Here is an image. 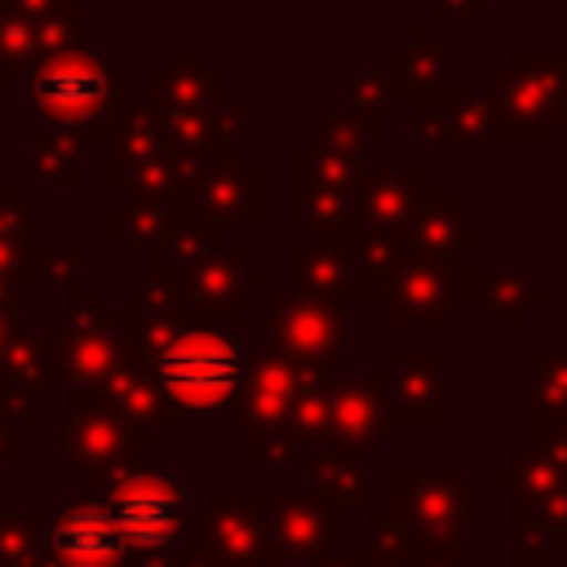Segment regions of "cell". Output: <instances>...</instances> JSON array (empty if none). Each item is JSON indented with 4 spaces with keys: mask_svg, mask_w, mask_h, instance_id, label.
Listing matches in <instances>:
<instances>
[{
    "mask_svg": "<svg viewBox=\"0 0 567 567\" xmlns=\"http://www.w3.org/2000/svg\"><path fill=\"white\" fill-rule=\"evenodd\" d=\"M0 239L22 248V252H35L44 244V217L40 208H27L22 195H0Z\"/></svg>",
    "mask_w": 567,
    "mask_h": 567,
    "instance_id": "7bdbcfd3",
    "label": "cell"
},
{
    "mask_svg": "<svg viewBox=\"0 0 567 567\" xmlns=\"http://www.w3.org/2000/svg\"><path fill=\"white\" fill-rule=\"evenodd\" d=\"M31 106H35V120L44 124L106 142L111 124L124 111V75L97 53H62L40 66Z\"/></svg>",
    "mask_w": 567,
    "mask_h": 567,
    "instance_id": "8992f818",
    "label": "cell"
},
{
    "mask_svg": "<svg viewBox=\"0 0 567 567\" xmlns=\"http://www.w3.org/2000/svg\"><path fill=\"white\" fill-rule=\"evenodd\" d=\"M0 425L9 430H44L49 425V394L22 381L0 377Z\"/></svg>",
    "mask_w": 567,
    "mask_h": 567,
    "instance_id": "ab89813d",
    "label": "cell"
},
{
    "mask_svg": "<svg viewBox=\"0 0 567 567\" xmlns=\"http://www.w3.org/2000/svg\"><path fill=\"white\" fill-rule=\"evenodd\" d=\"M195 168L199 159L173 151L151 111H120L106 133V182L128 195H182Z\"/></svg>",
    "mask_w": 567,
    "mask_h": 567,
    "instance_id": "7c38bea8",
    "label": "cell"
},
{
    "mask_svg": "<svg viewBox=\"0 0 567 567\" xmlns=\"http://www.w3.org/2000/svg\"><path fill=\"white\" fill-rule=\"evenodd\" d=\"M306 456H310V447L288 425L244 430V465H252V470H297Z\"/></svg>",
    "mask_w": 567,
    "mask_h": 567,
    "instance_id": "74e56055",
    "label": "cell"
},
{
    "mask_svg": "<svg viewBox=\"0 0 567 567\" xmlns=\"http://www.w3.org/2000/svg\"><path fill=\"white\" fill-rule=\"evenodd\" d=\"M124 536L102 492H75L44 518L49 567H124Z\"/></svg>",
    "mask_w": 567,
    "mask_h": 567,
    "instance_id": "9a60e30c",
    "label": "cell"
},
{
    "mask_svg": "<svg viewBox=\"0 0 567 567\" xmlns=\"http://www.w3.org/2000/svg\"><path fill=\"white\" fill-rule=\"evenodd\" d=\"M288 288L301 292V297L332 301L341 310L377 306V288L363 279V270L350 257L346 226L306 230V239L288 248Z\"/></svg>",
    "mask_w": 567,
    "mask_h": 567,
    "instance_id": "e0dca14e",
    "label": "cell"
},
{
    "mask_svg": "<svg viewBox=\"0 0 567 567\" xmlns=\"http://www.w3.org/2000/svg\"><path fill=\"white\" fill-rule=\"evenodd\" d=\"M430 186L425 164H368L350 186V221L359 230H403Z\"/></svg>",
    "mask_w": 567,
    "mask_h": 567,
    "instance_id": "603a6c76",
    "label": "cell"
},
{
    "mask_svg": "<svg viewBox=\"0 0 567 567\" xmlns=\"http://www.w3.org/2000/svg\"><path fill=\"white\" fill-rule=\"evenodd\" d=\"M80 266H84L80 248H49V244H40L27 257V284H35V288H71V284H80Z\"/></svg>",
    "mask_w": 567,
    "mask_h": 567,
    "instance_id": "b9f144b4",
    "label": "cell"
},
{
    "mask_svg": "<svg viewBox=\"0 0 567 567\" xmlns=\"http://www.w3.org/2000/svg\"><path fill=\"white\" fill-rule=\"evenodd\" d=\"M44 443L53 452H62L84 474L89 492H102L111 478H120V474H128L146 461L142 434L115 408H106L97 399L66 403V421L44 425Z\"/></svg>",
    "mask_w": 567,
    "mask_h": 567,
    "instance_id": "9c48e42d",
    "label": "cell"
},
{
    "mask_svg": "<svg viewBox=\"0 0 567 567\" xmlns=\"http://www.w3.org/2000/svg\"><path fill=\"white\" fill-rule=\"evenodd\" d=\"M89 399H97V403H106V408H115L137 434H142V443H146V452H159L164 443H168V434L173 430H182L186 425V408H177L164 390H159V381L137 363V359H124ZM80 403V399H75Z\"/></svg>",
    "mask_w": 567,
    "mask_h": 567,
    "instance_id": "44dd1931",
    "label": "cell"
},
{
    "mask_svg": "<svg viewBox=\"0 0 567 567\" xmlns=\"http://www.w3.org/2000/svg\"><path fill=\"white\" fill-rule=\"evenodd\" d=\"M306 567H368V563H363V549H350V545H341V549H328V554L310 558Z\"/></svg>",
    "mask_w": 567,
    "mask_h": 567,
    "instance_id": "681fc988",
    "label": "cell"
},
{
    "mask_svg": "<svg viewBox=\"0 0 567 567\" xmlns=\"http://www.w3.org/2000/svg\"><path fill=\"white\" fill-rule=\"evenodd\" d=\"M394 430L390 421V399H385V372L381 368H337L332 372V403H328V443L350 447V452H372L385 434Z\"/></svg>",
    "mask_w": 567,
    "mask_h": 567,
    "instance_id": "ffe728a7",
    "label": "cell"
},
{
    "mask_svg": "<svg viewBox=\"0 0 567 567\" xmlns=\"http://www.w3.org/2000/svg\"><path fill=\"white\" fill-rule=\"evenodd\" d=\"M177 217H186L177 195H168V199L128 195V204H115L106 213V244H115V248H151L173 230Z\"/></svg>",
    "mask_w": 567,
    "mask_h": 567,
    "instance_id": "f546056e",
    "label": "cell"
},
{
    "mask_svg": "<svg viewBox=\"0 0 567 567\" xmlns=\"http://www.w3.org/2000/svg\"><path fill=\"white\" fill-rule=\"evenodd\" d=\"M403 239L416 257L443 261V266H470V252L483 248L492 235L487 226H470V190L465 186H425L416 199Z\"/></svg>",
    "mask_w": 567,
    "mask_h": 567,
    "instance_id": "ac0fdd59",
    "label": "cell"
},
{
    "mask_svg": "<svg viewBox=\"0 0 567 567\" xmlns=\"http://www.w3.org/2000/svg\"><path fill=\"white\" fill-rule=\"evenodd\" d=\"M350 310L301 297L288 284H266V350L306 363V368H346L350 354Z\"/></svg>",
    "mask_w": 567,
    "mask_h": 567,
    "instance_id": "8fae6325",
    "label": "cell"
},
{
    "mask_svg": "<svg viewBox=\"0 0 567 567\" xmlns=\"http://www.w3.org/2000/svg\"><path fill=\"white\" fill-rule=\"evenodd\" d=\"M27 173L44 186H80L84 182V137L35 120L31 142H27Z\"/></svg>",
    "mask_w": 567,
    "mask_h": 567,
    "instance_id": "f1b7e54d",
    "label": "cell"
},
{
    "mask_svg": "<svg viewBox=\"0 0 567 567\" xmlns=\"http://www.w3.org/2000/svg\"><path fill=\"white\" fill-rule=\"evenodd\" d=\"M430 27L416 22L408 27V35L385 53V75H390V93L399 106H412V102H425V97H439L447 84H452V58L443 44H434L425 35Z\"/></svg>",
    "mask_w": 567,
    "mask_h": 567,
    "instance_id": "cb8c5ba5",
    "label": "cell"
},
{
    "mask_svg": "<svg viewBox=\"0 0 567 567\" xmlns=\"http://www.w3.org/2000/svg\"><path fill=\"white\" fill-rule=\"evenodd\" d=\"M288 173L306 177V182H323V186H341L350 190L359 182V173L368 168L363 155H346V151H332V146H319V142H297L288 146Z\"/></svg>",
    "mask_w": 567,
    "mask_h": 567,
    "instance_id": "d590c367",
    "label": "cell"
},
{
    "mask_svg": "<svg viewBox=\"0 0 567 567\" xmlns=\"http://www.w3.org/2000/svg\"><path fill=\"white\" fill-rule=\"evenodd\" d=\"M496 146H545L567 124V44H509L487 71Z\"/></svg>",
    "mask_w": 567,
    "mask_h": 567,
    "instance_id": "7a4b0ae2",
    "label": "cell"
},
{
    "mask_svg": "<svg viewBox=\"0 0 567 567\" xmlns=\"http://www.w3.org/2000/svg\"><path fill=\"white\" fill-rule=\"evenodd\" d=\"M416 567H470V558H465V545H443V549L416 545Z\"/></svg>",
    "mask_w": 567,
    "mask_h": 567,
    "instance_id": "c3c4849f",
    "label": "cell"
},
{
    "mask_svg": "<svg viewBox=\"0 0 567 567\" xmlns=\"http://www.w3.org/2000/svg\"><path fill=\"white\" fill-rule=\"evenodd\" d=\"M58 359V390L66 403L89 399L124 359H128V323L124 310L106 301L102 288L71 284L62 323L44 332Z\"/></svg>",
    "mask_w": 567,
    "mask_h": 567,
    "instance_id": "5b68a950",
    "label": "cell"
},
{
    "mask_svg": "<svg viewBox=\"0 0 567 567\" xmlns=\"http://www.w3.org/2000/svg\"><path fill=\"white\" fill-rule=\"evenodd\" d=\"M328 403H332V372L328 368H310L301 390H297V403L288 412V430L306 447L328 443Z\"/></svg>",
    "mask_w": 567,
    "mask_h": 567,
    "instance_id": "8d00e7d4",
    "label": "cell"
},
{
    "mask_svg": "<svg viewBox=\"0 0 567 567\" xmlns=\"http://www.w3.org/2000/svg\"><path fill=\"white\" fill-rule=\"evenodd\" d=\"M346 221H350V190L288 173V226L292 230H332Z\"/></svg>",
    "mask_w": 567,
    "mask_h": 567,
    "instance_id": "4dcf8cb0",
    "label": "cell"
},
{
    "mask_svg": "<svg viewBox=\"0 0 567 567\" xmlns=\"http://www.w3.org/2000/svg\"><path fill=\"white\" fill-rule=\"evenodd\" d=\"M527 377H532L527 390L532 408L567 412V350H549V346L527 350Z\"/></svg>",
    "mask_w": 567,
    "mask_h": 567,
    "instance_id": "f35d334b",
    "label": "cell"
},
{
    "mask_svg": "<svg viewBox=\"0 0 567 567\" xmlns=\"http://www.w3.org/2000/svg\"><path fill=\"white\" fill-rule=\"evenodd\" d=\"M248 505L261 523L266 567H306L310 558L350 545V514L323 505L310 492L248 487Z\"/></svg>",
    "mask_w": 567,
    "mask_h": 567,
    "instance_id": "ba28073f",
    "label": "cell"
},
{
    "mask_svg": "<svg viewBox=\"0 0 567 567\" xmlns=\"http://www.w3.org/2000/svg\"><path fill=\"white\" fill-rule=\"evenodd\" d=\"M0 377L9 381H22V385H35V390H58V359H53V346L44 332H22L13 328L4 350H0Z\"/></svg>",
    "mask_w": 567,
    "mask_h": 567,
    "instance_id": "1f68e13d",
    "label": "cell"
},
{
    "mask_svg": "<svg viewBox=\"0 0 567 567\" xmlns=\"http://www.w3.org/2000/svg\"><path fill=\"white\" fill-rule=\"evenodd\" d=\"M492 328H523L532 310L549 306V288L536 284L523 266H478V301Z\"/></svg>",
    "mask_w": 567,
    "mask_h": 567,
    "instance_id": "4316f807",
    "label": "cell"
},
{
    "mask_svg": "<svg viewBox=\"0 0 567 567\" xmlns=\"http://www.w3.org/2000/svg\"><path fill=\"white\" fill-rule=\"evenodd\" d=\"M306 142H319V146H332V151H346V155H372L377 146L390 142V120H368L359 111H337V106H323V102H310L306 106Z\"/></svg>",
    "mask_w": 567,
    "mask_h": 567,
    "instance_id": "83f0119b",
    "label": "cell"
},
{
    "mask_svg": "<svg viewBox=\"0 0 567 567\" xmlns=\"http://www.w3.org/2000/svg\"><path fill=\"white\" fill-rule=\"evenodd\" d=\"M408 128H412V142H416L421 151H447V146H456L452 120H447V111H443V97L412 102V106H408Z\"/></svg>",
    "mask_w": 567,
    "mask_h": 567,
    "instance_id": "ee69618b",
    "label": "cell"
},
{
    "mask_svg": "<svg viewBox=\"0 0 567 567\" xmlns=\"http://www.w3.org/2000/svg\"><path fill=\"white\" fill-rule=\"evenodd\" d=\"M478 301V266H443L430 257H408L385 284H381V315L390 328H408V323H430L443 328L447 315L456 306H474Z\"/></svg>",
    "mask_w": 567,
    "mask_h": 567,
    "instance_id": "4fadbf2b",
    "label": "cell"
},
{
    "mask_svg": "<svg viewBox=\"0 0 567 567\" xmlns=\"http://www.w3.org/2000/svg\"><path fill=\"white\" fill-rule=\"evenodd\" d=\"M306 363H292L275 350H252V363H248V377L244 385L235 390V399L221 408L226 412V425L230 430H261V425H288V412L297 403V390L306 381Z\"/></svg>",
    "mask_w": 567,
    "mask_h": 567,
    "instance_id": "7402d4cb",
    "label": "cell"
},
{
    "mask_svg": "<svg viewBox=\"0 0 567 567\" xmlns=\"http://www.w3.org/2000/svg\"><path fill=\"white\" fill-rule=\"evenodd\" d=\"M306 470V483H310V496H319L323 505L332 509H363L368 496H372V474H368V452H350V447H332V443H319L310 447V456L301 461Z\"/></svg>",
    "mask_w": 567,
    "mask_h": 567,
    "instance_id": "484cf974",
    "label": "cell"
},
{
    "mask_svg": "<svg viewBox=\"0 0 567 567\" xmlns=\"http://www.w3.org/2000/svg\"><path fill=\"white\" fill-rule=\"evenodd\" d=\"M501 0H430L425 4V27H447V22H470L487 27Z\"/></svg>",
    "mask_w": 567,
    "mask_h": 567,
    "instance_id": "bcb514c9",
    "label": "cell"
},
{
    "mask_svg": "<svg viewBox=\"0 0 567 567\" xmlns=\"http://www.w3.org/2000/svg\"><path fill=\"white\" fill-rule=\"evenodd\" d=\"M346 102H350V111H359L368 120H390L394 93H390L385 66H359V71H350L346 75Z\"/></svg>",
    "mask_w": 567,
    "mask_h": 567,
    "instance_id": "60d3db41",
    "label": "cell"
},
{
    "mask_svg": "<svg viewBox=\"0 0 567 567\" xmlns=\"http://www.w3.org/2000/svg\"><path fill=\"white\" fill-rule=\"evenodd\" d=\"M527 443L549 452L558 465H567V412L554 408H532L527 403Z\"/></svg>",
    "mask_w": 567,
    "mask_h": 567,
    "instance_id": "f6af8a7d",
    "label": "cell"
},
{
    "mask_svg": "<svg viewBox=\"0 0 567 567\" xmlns=\"http://www.w3.org/2000/svg\"><path fill=\"white\" fill-rule=\"evenodd\" d=\"M190 532L213 558V567H266L261 523L239 487H213L204 505L190 509Z\"/></svg>",
    "mask_w": 567,
    "mask_h": 567,
    "instance_id": "d6986e66",
    "label": "cell"
},
{
    "mask_svg": "<svg viewBox=\"0 0 567 567\" xmlns=\"http://www.w3.org/2000/svg\"><path fill=\"white\" fill-rule=\"evenodd\" d=\"M44 505H0V567H49L44 563Z\"/></svg>",
    "mask_w": 567,
    "mask_h": 567,
    "instance_id": "836d02e7",
    "label": "cell"
},
{
    "mask_svg": "<svg viewBox=\"0 0 567 567\" xmlns=\"http://www.w3.org/2000/svg\"><path fill=\"white\" fill-rule=\"evenodd\" d=\"M27 465V430L0 425V470H22Z\"/></svg>",
    "mask_w": 567,
    "mask_h": 567,
    "instance_id": "7dc6e473",
    "label": "cell"
},
{
    "mask_svg": "<svg viewBox=\"0 0 567 567\" xmlns=\"http://www.w3.org/2000/svg\"><path fill=\"white\" fill-rule=\"evenodd\" d=\"M385 399L394 430H443L447 425V350L443 346H390L385 350Z\"/></svg>",
    "mask_w": 567,
    "mask_h": 567,
    "instance_id": "2e32d148",
    "label": "cell"
},
{
    "mask_svg": "<svg viewBox=\"0 0 567 567\" xmlns=\"http://www.w3.org/2000/svg\"><path fill=\"white\" fill-rule=\"evenodd\" d=\"M190 4H235V0H190Z\"/></svg>",
    "mask_w": 567,
    "mask_h": 567,
    "instance_id": "816d5d0a",
    "label": "cell"
},
{
    "mask_svg": "<svg viewBox=\"0 0 567 567\" xmlns=\"http://www.w3.org/2000/svg\"><path fill=\"white\" fill-rule=\"evenodd\" d=\"M492 492H505L509 518V567H549L567 549V465L523 443L509 447L505 465L492 470Z\"/></svg>",
    "mask_w": 567,
    "mask_h": 567,
    "instance_id": "3957f363",
    "label": "cell"
},
{
    "mask_svg": "<svg viewBox=\"0 0 567 567\" xmlns=\"http://www.w3.org/2000/svg\"><path fill=\"white\" fill-rule=\"evenodd\" d=\"M346 244H350V257L363 270V279L377 288V306H381V284L412 257L403 230H359V226H346Z\"/></svg>",
    "mask_w": 567,
    "mask_h": 567,
    "instance_id": "d6a6232c",
    "label": "cell"
},
{
    "mask_svg": "<svg viewBox=\"0 0 567 567\" xmlns=\"http://www.w3.org/2000/svg\"><path fill=\"white\" fill-rule=\"evenodd\" d=\"M385 518L399 523L416 545H461L465 532L487 527L492 501L465 470H416L394 465L385 474Z\"/></svg>",
    "mask_w": 567,
    "mask_h": 567,
    "instance_id": "277c9868",
    "label": "cell"
},
{
    "mask_svg": "<svg viewBox=\"0 0 567 567\" xmlns=\"http://www.w3.org/2000/svg\"><path fill=\"white\" fill-rule=\"evenodd\" d=\"M226 80V66L208 62L204 49H168L164 66L146 71L151 106H221Z\"/></svg>",
    "mask_w": 567,
    "mask_h": 567,
    "instance_id": "d4e9b609",
    "label": "cell"
},
{
    "mask_svg": "<svg viewBox=\"0 0 567 567\" xmlns=\"http://www.w3.org/2000/svg\"><path fill=\"white\" fill-rule=\"evenodd\" d=\"M439 97H443V111L452 120L456 146H496V115H492L487 93L465 89V84H447Z\"/></svg>",
    "mask_w": 567,
    "mask_h": 567,
    "instance_id": "e575fe53",
    "label": "cell"
},
{
    "mask_svg": "<svg viewBox=\"0 0 567 567\" xmlns=\"http://www.w3.org/2000/svg\"><path fill=\"white\" fill-rule=\"evenodd\" d=\"M128 359H137L177 408L221 412L248 377L252 346L244 341V328H235V323H208V319L186 315L155 346H146L142 354H128Z\"/></svg>",
    "mask_w": 567,
    "mask_h": 567,
    "instance_id": "6da1fadb",
    "label": "cell"
},
{
    "mask_svg": "<svg viewBox=\"0 0 567 567\" xmlns=\"http://www.w3.org/2000/svg\"><path fill=\"white\" fill-rule=\"evenodd\" d=\"M257 284H270L266 266H252L230 239H221L213 252H204L190 270H182L168 288L182 301V310L190 319H208V323H235L244 328L248 315V292Z\"/></svg>",
    "mask_w": 567,
    "mask_h": 567,
    "instance_id": "5bb4252c",
    "label": "cell"
},
{
    "mask_svg": "<svg viewBox=\"0 0 567 567\" xmlns=\"http://www.w3.org/2000/svg\"><path fill=\"white\" fill-rule=\"evenodd\" d=\"M128 554H173L190 536L186 483L173 470H128L102 487Z\"/></svg>",
    "mask_w": 567,
    "mask_h": 567,
    "instance_id": "52a82bcc",
    "label": "cell"
},
{
    "mask_svg": "<svg viewBox=\"0 0 567 567\" xmlns=\"http://www.w3.org/2000/svg\"><path fill=\"white\" fill-rule=\"evenodd\" d=\"M18 328V319L9 315V310H0V350H4V341H9V332Z\"/></svg>",
    "mask_w": 567,
    "mask_h": 567,
    "instance_id": "f907efd6",
    "label": "cell"
},
{
    "mask_svg": "<svg viewBox=\"0 0 567 567\" xmlns=\"http://www.w3.org/2000/svg\"><path fill=\"white\" fill-rule=\"evenodd\" d=\"M177 199H182V213L204 217L221 230H248V226L257 230L266 226V213H270V182H266V168L244 155V146H226L199 159V168L190 173Z\"/></svg>",
    "mask_w": 567,
    "mask_h": 567,
    "instance_id": "30bf717a",
    "label": "cell"
}]
</instances>
